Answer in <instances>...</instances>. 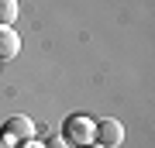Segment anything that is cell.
Returning a JSON list of instances; mask_svg holds the SVG:
<instances>
[{
	"mask_svg": "<svg viewBox=\"0 0 155 148\" xmlns=\"http://www.w3.org/2000/svg\"><path fill=\"white\" fill-rule=\"evenodd\" d=\"M62 138H66L69 145H76V148L93 145V138H97L93 117H86V114H72V117H66V131H62Z\"/></svg>",
	"mask_w": 155,
	"mask_h": 148,
	"instance_id": "1",
	"label": "cell"
},
{
	"mask_svg": "<svg viewBox=\"0 0 155 148\" xmlns=\"http://www.w3.org/2000/svg\"><path fill=\"white\" fill-rule=\"evenodd\" d=\"M97 141L104 145V148H117V145L124 141L121 121H114V117H100V121H97Z\"/></svg>",
	"mask_w": 155,
	"mask_h": 148,
	"instance_id": "2",
	"label": "cell"
},
{
	"mask_svg": "<svg viewBox=\"0 0 155 148\" xmlns=\"http://www.w3.org/2000/svg\"><path fill=\"white\" fill-rule=\"evenodd\" d=\"M4 134L14 138V141H28V138H35V121L24 117V114H17V117H11L4 124Z\"/></svg>",
	"mask_w": 155,
	"mask_h": 148,
	"instance_id": "3",
	"label": "cell"
},
{
	"mask_svg": "<svg viewBox=\"0 0 155 148\" xmlns=\"http://www.w3.org/2000/svg\"><path fill=\"white\" fill-rule=\"evenodd\" d=\"M21 52V38H17L14 28H0V62L4 59H14Z\"/></svg>",
	"mask_w": 155,
	"mask_h": 148,
	"instance_id": "4",
	"label": "cell"
},
{
	"mask_svg": "<svg viewBox=\"0 0 155 148\" xmlns=\"http://www.w3.org/2000/svg\"><path fill=\"white\" fill-rule=\"evenodd\" d=\"M17 17V0H0V28H11Z\"/></svg>",
	"mask_w": 155,
	"mask_h": 148,
	"instance_id": "5",
	"label": "cell"
},
{
	"mask_svg": "<svg viewBox=\"0 0 155 148\" xmlns=\"http://www.w3.org/2000/svg\"><path fill=\"white\" fill-rule=\"evenodd\" d=\"M45 148H69V141H66V138H48Z\"/></svg>",
	"mask_w": 155,
	"mask_h": 148,
	"instance_id": "6",
	"label": "cell"
},
{
	"mask_svg": "<svg viewBox=\"0 0 155 148\" xmlns=\"http://www.w3.org/2000/svg\"><path fill=\"white\" fill-rule=\"evenodd\" d=\"M21 148H45L41 141H35V138H28V141H21Z\"/></svg>",
	"mask_w": 155,
	"mask_h": 148,
	"instance_id": "7",
	"label": "cell"
},
{
	"mask_svg": "<svg viewBox=\"0 0 155 148\" xmlns=\"http://www.w3.org/2000/svg\"><path fill=\"white\" fill-rule=\"evenodd\" d=\"M86 148H104V145H86Z\"/></svg>",
	"mask_w": 155,
	"mask_h": 148,
	"instance_id": "8",
	"label": "cell"
}]
</instances>
